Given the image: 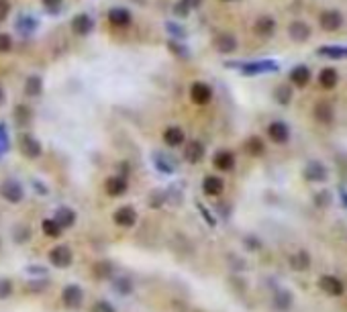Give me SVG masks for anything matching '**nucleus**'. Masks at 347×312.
Returning a JSON list of instances; mask_svg holds the SVG:
<instances>
[{
	"instance_id": "1",
	"label": "nucleus",
	"mask_w": 347,
	"mask_h": 312,
	"mask_svg": "<svg viewBox=\"0 0 347 312\" xmlns=\"http://www.w3.org/2000/svg\"><path fill=\"white\" fill-rule=\"evenodd\" d=\"M49 261L55 267H70L72 261H74L72 249L68 247V245H57V247H53L49 251Z\"/></svg>"
},
{
	"instance_id": "19",
	"label": "nucleus",
	"mask_w": 347,
	"mask_h": 312,
	"mask_svg": "<svg viewBox=\"0 0 347 312\" xmlns=\"http://www.w3.org/2000/svg\"><path fill=\"white\" fill-rule=\"evenodd\" d=\"M214 47H216V51H221V53H231L237 47V41H235L233 35L223 33V35H219L214 39Z\"/></svg>"
},
{
	"instance_id": "33",
	"label": "nucleus",
	"mask_w": 347,
	"mask_h": 312,
	"mask_svg": "<svg viewBox=\"0 0 347 312\" xmlns=\"http://www.w3.org/2000/svg\"><path fill=\"white\" fill-rule=\"evenodd\" d=\"M14 117H16V123H18V125H27L29 119H31V110H29L27 106H18Z\"/></svg>"
},
{
	"instance_id": "43",
	"label": "nucleus",
	"mask_w": 347,
	"mask_h": 312,
	"mask_svg": "<svg viewBox=\"0 0 347 312\" xmlns=\"http://www.w3.org/2000/svg\"><path fill=\"white\" fill-rule=\"evenodd\" d=\"M341 198H343V202L347 204V192H345V190H341Z\"/></svg>"
},
{
	"instance_id": "12",
	"label": "nucleus",
	"mask_w": 347,
	"mask_h": 312,
	"mask_svg": "<svg viewBox=\"0 0 347 312\" xmlns=\"http://www.w3.org/2000/svg\"><path fill=\"white\" fill-rule=\"evenodd\" d=\"M225 190V182L221 180L219 175H206L202 182V192L206 196H221Z\"/></svg>"
},
{
	"instance_id": "35",
	"label": "nucleus",
	"mask_w": 347,
	"mask_h": 312,
	"mask_svg": "<svg viewBox=\"0 0 347 312\" xmlns=\"http://www.w3.org/2000/svg\"><path fill=\"white\" fill-rule=\"evenodd\" d=\"M10 45H12L10 37H8L6 33H0V53H6V51L10 49Z\"/></svg>"
},
{
	"instance_id": "10",
	"label": "nucleus",
	"mask_w": 347,
	"mask_h": 312,
	"mask_svg": "<svg viewBox=\"0 0 347 312\" xmlns=\"http://www.w3.org/2000/svg\"><path fill=\"white\" fill-rule=\"evenodd\" d=\"M20 151H23L25 157L35 159V157H39V155H41V145H39V141L35 137L23 135V137H20Z\"/></svg>"
},
{
	"instance_id": "29",
	"label": "nucleus",
	"mask_w": 347,
	"mask_h": 312,
	"mask_svg": "<svg viewBox=\"0 0 347 312\" xmlns=\"http://www.w3.org/2000/svg\"><path fill=\"white\" fill-rule=\"evenodd\" d=\"M276 100H278L280 104H288V102L292 100V90H290L288 86H284V84L278 86V88H276Z\"/></svg>"
},
{
	"instance_id": "17",
	"label": "nucleus",
	"mask_w": 347,
	"mask_h": 312,
	"mask_svg": "<svg viewBox=\"0 0 347 312\" xmlns=\"http://www.w3.org/2000/svg\"><path fill=\"white\" fill-rule=\"evenodd\" d=\"M315 119L323 125H329L333 121V106L329 102H317L315 104Z\"/></svg>"
},
{
	"instance_id": "30",
	"label": "nucleus",
	"mask_w": 347,
	"mask_h": 312,
	"mask_svg": "<svg viewBox=\"0 0 347 312\" xmlns=\"http://www.w3.org/2000/svg\"><path fill=\"white\" fill-rule=\"evenodd\" d=\"M274 302H276V306L280 310H288L290 304H292V296L288 292H282V290H280V292L276 294V298H274Z\"/></svg>"
},
{
	"instance_id": "23",
	"label": "nucleus",
	"mask_w": 347,
	"mask_h": 312,
	"mask_svg": "<svg viewBox=\"0 0 347 312\" xmlns=\"http://www.w3.org/2000/svg\"><path fill=\"white\" fill-rule=\"evenodd\" d=\"M337 80H339V76H337V72H335L333 68H325V70H321V74H319V84H321L323 88H327V90H331V88L337 86Z\"/></svg>"
},
{
	"instance_id": "2",
	"label": "nucleus",
	"mask_w": 347,
	"mask_h": 312,
	"mask_svg": "<svg viewBox=\"0 0 347 312\" xmlns=\"http://www.w3.org/2000/svg\"><path fill=\"white\" fill-rule=\"evenodd\" d=\"M0 194H2V198L10 204H18L20 200L25 198L23 186H20L18 182H14V180H6L2 186H0Z\"/></svg>"
},
{
	"instance_id": "22",
	"label": "nucleus",
	"mask_w": 347,
	"mask_h": 312,
	"mask_svg": "<svg viewBox=\"0 0 347 312\" xmlns=\"http://www.w3.org/2000/svg\"><path fill=\"white\" fill-rule=\"evenodd\" d=\"M108 20L117 27H127L129 23H131V14H129V10H125V8H113L111 12H108Z\"/></svg>"
},
{
	"instance_id": "21",
	"label": "nucleus",
	"mask_w": 347,
	"mask_h": 312,
	"mask_svg": "<svg viewBox=\"0 0 347 312\" xmlns=\"http://www.w3.org/2000/svg\"><path fill=\"white\" fill-rule=\"evenodd\" d=\"M253 29H255V33L259 37H270L274 33V29H276V23H274V18H270V16H262V18L255 20Z\"/></svg>"
},
{
	"instance_id": "26",
	"label": "nucleus",
	"mask_w": 347,
	"mask_h": 312,
	"mask_svg": "<svg viewBox=\"0 0 347 312\" xmlns=\"http://www.w3.org/2000/svg\"><path fill=\"white\" fill-rule=\"evenodd\" d=\"M115 274V267L113 263H108V261H98L94 265V276L100 278V280H106V278H111Z\"/></svg>"
},
{
	"instance_id": "39",
	"label": "nucleus",
	"mask_w": 347,
	"mask_h": 312,
	"mask_svg": "<svg viewBox=\"0 0 347 312\" xmlns=\"http://www.w3.org/2000/svg\"><path fill=\"white\" fill-rule=\"evenodd\" d=\"M331 202V198H329V194L327 192H323L321 196H317V204H321V206H327Z\"/></svg>"
},
{
	"instance_id": "8",
	"label": "nucleus",
	"mask_w": 347,
	"mask_h": 312,
	"mask_svg": "<svg viewBox=\"0 0 347 312\" xmlns=\"http://www.w3.org/2000/svg\"><path fill=\"white\" fill-rule=\"evenodd\" d=\"M319 288L329 296H341L343 294V284L335 276H321L319 278Z\"/></svg>"
},
{
	"instance_id": "42",
	"label": "nucleus",
	"mask_w": 347,
	"mask_h": 312,
	"mask_svg": "<svg viewBox=\"0 0 347 312\" xmlns=\"http://www.w3.org/2000/svg\"><path fill=\"white\" fill-rule=\"evenodd\" d=\"M4 102V90H2V86H0V104Z\"/></svg>"
},
{
	"instance_id": "32",
	"label": "nucleus",
	"mask_w": 347,
	"mask_h": 312,
	"mask_svg": "<svg viewBox=\"0 0 347 312\" xmlns=\"http://www.w3.org/2000/svg\"><path fill=\"white\" fill-rule=\"evenodd\" d=\"M247 151H249L251 155H262V153H264V141L259 139V137H251V139L247 141Z\"/></svg>"
},
{
	"instance_id": "13",
	"label": "nucleus",
	"mask_w": 347,
	"mask_h": 312,
	"mask_svg": "<svg viewBox=\"0 0 347 312\" xmlns=\"http://www.w3.org/2000/svg\"><path fill=\"white\" fill-rule=\"evenodd\" d=\"M288 33L294 41L302 43V41H307L311 37V27L307 23H302V20H294V23L288 27Z\"/></svg>"
},
{
	"instance_id": "31",
	"label": "nucleus",
	"mask_w": 347,
	"mask_h": 312,
	"mask_svg": "<svg viewBox=\"0 0 347 312\" xmlns=\"http://www.w3.org/2000/svg\"><path fill=\"white\" fill-rule=\"evenodd\" d=\"M274 68H276V65H274L272 61H262V63L247 65L245 72H247V74H257V72H270V70H274Z\"/></svg>"
},
{
	"instance_id": "28",
	"label": "nucleus",
	"mask_w": 347,
	"mask_h": 312,
	"mask_svg": "<svg viewBox=\"0 0 347 312\" xmlns=\"http://www.w3.org/2000/svg\"><path fill=\"white\" fill-rule=\"evenodd\" d=\"M41 227H43V233H45L47 237H51V239H57V237L61 235V231H63V229L57 225V222L51 220V218H45V220H43Z\"/></svg>"
},
{
	"instance_id": "18",
	"label": "nucleus",
	"mask_w": 347,
	"mask_h": 312,
	"mask_svg": "<svg viewBox=\"0 0 347 312\" xmlns=\"http://www.w3.org/2000/svg\"><path fill=\"white\" fill-rule=\"evenodd\" d=\"M305 175L313 182H323V180H327V167L321 165L319 161H311L305 169Z\"/></svg>"
},
{
	"instance_id": "37",
	"label": "nucleus",
	"mask_w": 347,
	"mask_h": 312,
	"mask_svg": "<svg viewBox=\"0 0 347 312\" xmlns=\"http://www.w3.org/2000/svg\"><path fill=\"white\" fill-rule=\"evenodd\" d=\"M319 53H321V55H331V57H341L345 51H343V49H331V47H327V49H321Z\"/></svg>"
},
{
	"instance_id": "5",
	"label": "nucleus",
	"mask_w": 347,
	"mask_h": 312,
	"mask_svg": "<svg viewBox=\"0 0 347 312\" xmlns=\"http://www.w3.org/2000/svg\"><path fill=\"white\" fill-rule=\"evenodd\" d=\"M319 25L325 29V31H337L341 25H343V16L339 10H325L321 16H319Z\"/></svg>"
},
{
	"instance_id": "25",
	"label": "nucleus",
	"mask_w": 347,
	"mask_h": 312,
	"mask_svg": "<svg viewBox=\"0 0 347 312\" xmlns=\"http://www.w3.org/2000/svg\"><path fill=\"white\" fill-rule=\"evenodd\" d=\"M41 90H43L41 78H39V76H31V78L27 80V84H25V94H27V96H39Z\"/></svg>"
},
{
	"instance_id": "38",
	"label": "nucleus",
	"mask_w": 347,
	"mask_h": 312,
	"mask_svg": "<svg viewBox=\"0 0 347 312\" xmlns=\"http://www.w3.org/2000/svg\"><path fill=\"white\" fill-rule=\"evenodd\" d=\"M8 10H10V6H8V2H6V0H0V20H2V18H6Z\"/></svg>"
},
{
	"instance_id": "11",
	"label": "nucleus",
	"mask_w": 347,
	"mask_h": 312,
	"mask_svg": "<svg viewBox=\"0 0 347 312\" xmlns=\"http://www.w3.org/2000/svg\"><path fill=\"white\" fill-rule=\"evenodd\" d=\"M184 157L188 163H198L204 157V145L200 141H188L184 147Z\"/></svg>"
},
{
	"instance_id": "20",
	"label": "nucleus",
	"mask_w": 347,
	"mask_h": 312,
	"mask_svg": "<svg viewBox=\"0 0 347 312\" xmlns=\"http://www.w3.org/2000/svg\"><path fill=\"white\" fill-rule=\"evenodd\" d=\"M290 80H292V84H296L298 88H305V86L309 84V80H311L309 68H305V65H296V68L290 72Z\"/></svg>"
},
{
	"instance_id": "4",
	"label": "nucleus",
	"mask_w": 347,
	"mask_h": 312,
	"mask_svg": "<svg viewBox=\"0 0 347 312\" xmlns=\"http://www.w3.org/2000/svg\"><path fill=\"white\" fill-rule=\"evenodd\" d=\"M127 190H129V182L125 180L123 175H111V177H108V180L104 182V192H106L108 196H113V198L123 196Z\"/></svg>"
},
{
	"instance_id": "15",
	"label": "nucleus",
	"mask_w": 347,
	"mask_h": 312,
	"mask_svg": "<svg viewBox=\"0 0 347 312\" xmlns=\"http://www.w3.org/2000/svg\"><path fill=\"white\" fill-rule=\"evenodd\" d=\"M53 220L57 222L61 229H70V227L76 225V212H74L72 208H68V206H61V208L57 210V214H55Z\"/></svg>"
},
{
	"instance_id": "9",
	"label": "nucleus",
	"mask_w": 347,
	"mask_h": 312,
	"mask_svg": "<svg viewBox=\"0 0 347 312\" xmlns=\"http://www.w3.org/2000/svg\"><path fill=\"white\" fill-rule=\"evenodd\" d=\"M268 135H270V139H272L274 143L282 145V143H286V141H288V137H290V131H288L286 123L276 121V123H272V125L268 127Z\"/></svg>"
},
{
	"instance_id": "3",
	"label": "nucleus",
	"mask_w": 347,
	"mask_h": 312,
	"mask_svg": "<svg viewBox=\"0 0 347 312\" xmlns=\"http://www.w3.org/2000/svg\"><path fill=\"white\" fill-rule=\"evenodd\" d=\"M61 300L63 304H66L68 308H78L84 300V292H82V288L76 286V284H70L63 288V292H61Z\"/></svg>"
},
{
	"instance_id": "24",
	"label": "nucleus",
	"mask_w": 347,
	"mask_h": 312,
	"mask_svg": "<svg viewBox=\"0 0 347 312\" xmlns=\"http://www.w3.org/2000/svg\"><path fill=\"white\" fill-rule=\"evenodd\" d=\"M72 29H74L76 33H80V35L88 33V31L92 29V20H90V16H88V14H78V16L74 18V23H72Z\"/></svg>"
},
{
	"instance_id": "40",
	"label": "nucleus",
	"mask_w": 347,
	"mask_h": 312,
	"mask_svg": "<svg viewBox=\"0 0 347 312\" xmlns=\"http://www.w3.org/2000/svg\"><path fill=\"white\" fill-rule=\"evenodd\" d=\"M43 2H45V6H49V8H55V6L61 4V0H43Z\"/></svg>"
},
{
	"instance_id": "41",
	"label": "nucleus",
	"mask_w": 347,
	"mask_h": 312,
	"mask_svg": "<svg viewBox=\"0 0 347 312\" xmlns=\"http://www.w3.org/2000/svg\"><path fill=\"white\" fill-rule=\"evenodd\" d=\"M184 2H186V6H194V4L198 2V0H184Z\"/></svg>"
},
{
	"instance_id": "6",
	"label": "nucleus",
	"mask_w": 347,
	"mask_h": 312,
	"mask_svg": "<svg viewBox=\"0 0 347 312\" xmlns=\"http://www.w3.org/2000/svg\"><path fill=\"white\" fill-rule=\"evenodd\" d=\"M190 96H192V100L196 102L198 106H202V104H208L210 102L212 90H210V86H206L204 82H194L192 88H190Z\"/></svg>"
},
{
	"instance_id": "14",
	"label": "nucleus",
	"mask_w": 347,
	"mask_h": 312,
	"mask_svg": "<svg viewBox=\"0 0 347 312\" xmlns=\"http://www.w3.org/2000/svg\"><path fill=\"white\" fill-rule=\"evenodd\" d=\"M164 141H166L170 147H180V145L186 141L184 131H182L180 127H168V129L164 131Z\"/></svg>"
},
{
	"instance_id": "27",
	"label": "nucleus",
	"mask_w": 347,
	"mask_h": 312,
	"mask_svg": "<svg viewBox=\"0 0 347 312\" xmlns=\"http://www.w3.org/2000/svg\"><path fill=\"white\" fill-rule=\"evenodd\" d=\"M290 265L294 267V270L302 272V270H307V267L311 265V259H309V255L305 251H300V253H296V255L290 257Z\"/></svg>"
},
{
	"instance_id": "16",
	"label": "nucleus",
	"mask_w": 347,
	"mask_h": 312,
	"mask_svg": "<svg viewBox=\"0 0 347 312\" xmlns=\"http://www.w3.org/2000/svg\"><path fill=\"white\" fill-rule=\"evenodd\" d=\"M214 167L221 171H231L235 167V155L231 151H219L214 155Z\"/></svg>"
},
{
	"instance_id": "34",
	"label": "nucleus",
	"mask_w": 347,
	"mask_h": 312,
	"mask_svg": "<svg viewBox=\"0 0 347 312\" xmlns=\"http://www.w3.org/2000/svg\"><path fill=\"white\" fill-rule=\"evenodd\" d=\"M92 312H117V310H115V306H113L111 302L100 300V302H96V304L92 306Z\"/></svg>"
},
{
	"instance_id": "7",
	"label": "nucleus",
	"mask_w": 347,
	"mask_h": 312,
	"mask_svg": "<svg viewBox=\"0 0 347 312\" xmlns=\"http://www.w3.org/2000/svg\"><path fill=\"white\" fill-rule=\"evenodd\" d=\"M113 220H115V225H119L123 229H129V227H133L135 222H137V212L131 206H121L113 214Z\"/></svg>"
},
{
	"instance_id": "36",
	"label": "nucleus",
	"mask_w": 347,
	"mask_h": 312,
	"mask_svg": "<svg viewBox=\"0 0 347 312\" xmlns=\"http://www.w3.org/2000/svg\"><path fill=\"white\" fill-rule=\"evenodd\" d=\"M12 292V284L8 280H0V298H6Z\"/></svg>"
}]
</instances>
